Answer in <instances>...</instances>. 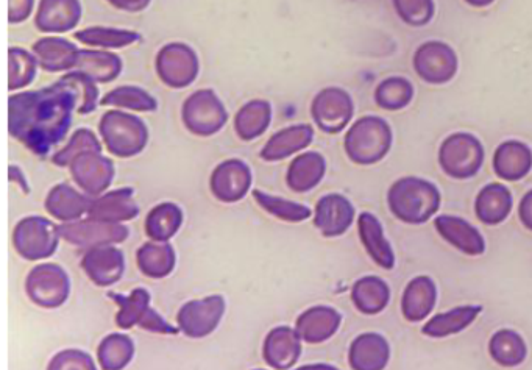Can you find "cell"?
I'll use <instances>...</instances> for the list:
<instances>
[{"mask_svg":"<svg viewBox=\"0 0 532 370\" xmlns=\"http://www.w3.org/2000/svg\"><path fill=\"white\" fill-rule=\"evenodd\" d=\"M352 300L356 310L367 316L380 314L391 300V289L381 278L362 277L353 285Z\"/></svg>","mask_w":532,"mask_h":370,"instance_id":"e575fe53","label":"cell"},{"mask_svg":"<svg viewBox=\"0 0 532 370\" xmlns=\"http://www.w3.org/2000/svg\"><path fill=\"white\" fill-rule=\"evenodd\" d=\"M121 57L102 50H80L74 71L83 72L96 83H110L121 75Z\"/></svg>","mask_w":532,"mask_h":370,"instance_id":"d590c367","label":"cell"},{"mask_svg":"<svg viewBox=\"0 0 532 370\" xmlns=\"http://www.w3.org/2000/svg\"><path fill=\"white\" fill-rule=\"evenodd\" d=\"M489 352L492 360L500 366L515 367L526 360L528 347L517 331L503 328L490 339Z\"/></svg>","mask_w":532,"mask_h":370,"instance_id":"f35d334b","label":"cell"},{"mask_svg":"<svg viewBox=\"0 0 532 370\" xmlns=\"http://www.w3.org/2000/svg\"><path fill=\"white\" fill-rule=\"evenodd\" d=\"M342 316L331 306L319 305L309 308L295 322V330L302 341L322 344L336 335L341 327Z\"/></svg>","mask_w":532,"mask_h":370,"instance_id":"7402d4cb","label":"cell"},{"mask_svg":"<svg viewBox=\"0 0 532 370\" xmlns=\"http://www.w3.org/2000/svg\"><path fill=\"white\" fill-rule=\"evenodd\" d=\"M483 308L478 305H464L453 308L447 313L437 314L431 321L426 322L422 328V333L430 338H447V336L461 333L465 328H469L476 317L481 314Z\"/></svg>","mask_w":532,"mask_h":370,"instance_id":"836d02e7","label":"cell"},{"mask_svg":"<svg viewBox=\"0 0 532 370\" xmlns=\"http://www.w3.org/2000/svg\"><path fill=\"white\" fill-rule=\"evenodd\" d=\"M138 214L139 207L135 200V191L132 188H121L91 200V207L86 216L96 221L122 224V222L133 221Z\"/></svg>","mask_w":532,"mask_h":370,"instance_id":"44dd1931","label":"cell"},{"mask_svg":"<svg viewBox=\"0 0 532 370\" xmlns=\"http://www.w3.org/2000/svg\"><path fill=\"white\" fill-rule=\"evenodd\" d=\"M434 227L450 246L465 253V255L478 257V255H483L484 250H486L483 235L478 232V228L473 227L465 219L444 214V216H437L434 219Z\"/></svg>","mask_w":532,"mask_h":370,"instance_id":"ffe728a7","label":"cell"},{"mask_svg":"<svg viewBox=\"0 0 532 370\" xmlns=\"http://www.w3.org/2000/svg\"><path fill=\"white\" fill-rule=\"evenodd\" d=\"M99 132L108 152L119 158L136 157L146 149L149 130L146 124L133 114L113 110L103 114Z\"/></svg>","mask_w":532,"mask_h":370,"instance_id":"277c9868","label":"cell"},{"mask_svg":"<svg viewBox=\"0 0 532 370\" xmlns=\"http://www.w3.org/2000/svg\"><path fill=\"white\" fill-rule=\"evenodd\" d=\"M60 238V228L54 222L41 216H30L16 225L13 246L24 260H46L58 249Z\"/></svg>","mask_w":532,"mask_h":370,"instance_id":"52a82bcc","label":"cell"},{"mask_svg":"<svg viewBox=\"0 0 532 370\" xmlns=\"http://www.w3.org/2000/svg\"><path fill=\"white\" fill-rule=\"evenodd\" d=\"M108 297L119 306L116 324L122 330L139 327L142 330L158 333V335H177L180 331V328L172 327L169 322L164 321L157 311L153 310L150 306L152 296L147 289H133L128 296L108 292Z\"/></svg>","mask_w":532,"mask_h":370,"instance_id":"5b68a950","label":"cell"},{"mask_svg":"<svg viewBox=\"0 0 532 370\" xmlns=\"http://www.w3.org/2000/svg\"><path fill=\"white\" fill-rule=\"evenodd\" d=\"M355 222V207L342 194H327L317 202L314 225L327 238L344 235Z\"/></svg>","mask_w":532,"mask_h":370,"instance_id":"e0dca14e","label":"cell"},{"mask_svg":"<svg viewBox=\"0 0 532 370\" xmlns=\"http://www.w3.org/2000/svg\"><path fill=\"white\" fill-rule=\"evenodd\" d=\"M82 269L94 285L110 288L124 275V253L114 246L93 247L82 258Z\"/></svg>","mask_w":532,"mask_h":370,"instance_id":"2e32d148","label":"cell"},{"mask_svg":"<svg viewBox=\"0 0 532 370\" xmlns=\"http://www.w3.org/2000/svg\"><path fill=\"white\" fill-rule=\"evenodd\" d=\"M327 172V161L319 152L298 155L288 169L286 183L294 193H308L316 188Z\"/></svg>","mask_w":532,"mask_h":370,"instance_id":"4dcf8cb0","label":"cell"},{"mask_svg":"<svg viewBox=\"0 0 532 370\" xmlns=\"http://www.w3.org/2000/svg\"><path fill=\"white\" fill-rule=\"evenodd\" d=\"M437 300V289L430 277H415L401 297V313L406 321L420 322L430 316Z\"/></svg>","mask_w":532,"mask_h":370,"instance_id":"f1b7e54d","label":"cell"},{"mask_svg":"<svg viewBox=\"0 0 532 370\" xmlns=\"http://www.w3.org/2000/svg\"><path fill=\"white\" fill-rule=\"evenodd\" d=\"M88 150L102 152V144H100L99 139L91 130L79 129L72 135L71 141L63 149L55 153L52 161L60 168H69V164L77 155L88 152Z\"/></svg>","mask_w":532,"mask_h":370,"instance_id":"bcb514c9","label":"cell"},{"mask_svg":"<svg viewBox=\"0 0 532 370\" xmlns=\"http://www.w3.org/2000/svg\"><path fill=\"white\" fill-rule=\"evenodd\" d=\"M458 61L453 50L444 44L430 43L420 47L415 55V71L426 82L444 83L453 77Z\"/></svg>","mask_w":532,"mask_h":370,"instance_id":"603a6c76","label":"cell"},{"mask_svg":"<svg viewBox=\"0 0 532 370\" xmlns=\"http://www.w3.org/2000/svg\"><path fill=\"white\" fill-rule=\"evenodd\" d=\"M314 130L311 125L298 124L280 130L267 141L259 157L264 161H281L291 157L294 153L302 152L313 143Z\"/></svg>","mask_w":532,"mask_h":370,"instance_id":"83f0119b","label":"cell"},{"mask_svg":"<svg viewBox=\"0 0 532 370\" xmlns=\"http://www.w3.org/2000/svg\"><path fill=\"white\" fill-rule=\"evenodd\" d=\"M391 360V346L378 333H364L350 346L348 363L356 370H381Z\"/></svg>","mask_w":532,"mask_h":370,"instance_id":"cb8c5ba5","label":"cell"},{"mask_svg":"<svg viewBox=\"0 0 532 370\" xmlns=\"http://www.w3.org/2000/svg\"><path fill=\"white\" fill-rule=\"evenodd\" d=\"M518 218H520L522 224L532 232V189L529 193H526L525 196H523L522 202H520V207H518Z\"/></svg>","mask_w":532,"mask_h":370,"instance_id":"816d5d0a","label":"cell"},{"mask_svg":"<svg viewBox=\"0 0 532 370\" xmlns=\"http://www.w3.org/2000/svg\"><path fill=\"white\" fill-rule=\"evenodd\" d=\"M532 169V150L520 141L500 144L493 155V171L508 182L522 180Z\"/></svg>","mask_w":532,"mask_h":370,"instance_id":"484cf974","label":"cell"},{"mask_svg":"<svg viewBox=\"0 0 532 370\" xmlns=\"http://www.w3.org/2000/svg\"><path fill=\"white\" fill-rule=\"evenodd\" d=\"M58 228L64 241L85 249L121 244L130 236V230L124 224L89 218L86 221L63 222Z\"/></svg>","mask_w":532,"mask_h":370,"instance_id":"7c38bea8","label":"cell"},{"mask_svg":"<svg viewBox=\"0 0 532 370\" xmlns=\"http://www.w3.org/2000/svg\"><path fill=\"white\" fill-rule=\"evenodd\" d=\"M302 355V338L295 328L277 327L269 331L263 346L264 361L272 369H292Z\"/></svg>","mask_w":532,"mask_h":370,"instance_id":"ac0fdd59","label":"cell"},{"mask_svg":"<svg viewBox=\"0 0 532 370\" xmlns=\"http://www.w3.org/2000/svg\"><path fill=\"white\" fill-rule=\"evenodd\" d=\"M25 291L30 300L41 308L55 310L66 303L71 294V280L63 267L44 263L30 271Z\"/></svg>","mask_w":532,"mask_h":370,"instance_id":"9c48e42d","label":"cell"},{"mask_svg":"<svg viewBox=\"0 0 532 370\" xmlns=\"http://www.w3.org/2000/svg\"><path fill=\"white\" fill-rule=\"evenodd\" d=\"M102 107H118L125 110L139 111V113H152L158 110V102L150 96L146 89L138 86H119L100 99Z\"/></svg>","mask_w":532,"mask_h":370,"instance_id":"b9f144b4","label":"cell"},{"mask_svg":"<svg viewBox=\"0 0 532 370\" xmlns=\"http://www.w3.org/2000/svg\"><path fill=\"white\" fill-rule=\"evenodd\" d=\"M484 147L469 133L448 136L439 150V164L448 177L467 180L483 168Z\"/></svg>","mask_w":532,"mask_h":370,"instance_id":"8992f818","label":"cell"},{"mask_svg":"<svg viewBox=\"0 0 532 370\" xmlns=\"http://www.w3.org/2000/svg\"><path fill=\"white\" fill-rule=\"evenodd\" d=\"M183 225V211L172 202L153 208L146 219V233L152 241H171Z\"/></svg>","mask_w":532,"mask_h":370,"instance_id":"74e56055","label":"cell"},{"mask_svg":"<svg viewBox=\"0 0 532 370\" xmlns=\"http://www.w3.org/2000/svg\"><path fill=\"white\" fill-rule=\"evenodd\" d=\"M82 19L80 0H41L35 24L43 33L71 32Z\"/></svg>","mask_w":532,"mask_h":370,"instance_id":"d6986e66","label":"cell"},{"mask_svg":"<svg viewBox=\"0 0 532 370\" xmlns=\"http://www.w3.org/2000/svg\"><path fill=\"white\" fill-rule=\"evenodd\" d=\"M77 113V99L68 83L58 80L40 91L16 93L8 99V130L38 157L60 144Z\"/></svg>","mask_w":532,"mask_h":370,"instance_id":"6da1fadb","label":"cell"},{"mask_svg":"<svg viewBox=\"0 0 532 370\" xmlns=\"http://www.w3.org/2000/svg\"><path fill=\"white\" fill-rule=\"evenodd\" d=\"M155 68L164 85L172 89H183L196 82L200 61L188 44L171 43L158 52Z\"/></svg>","mask_w":532,"mask_h":370,"instance_id":"30bf717a","label":"cell"},{"mask_svg":"<svg viewBox=\"0 0 532 370\" xmlns=\"http://www.w3.org/2000/svg\"><path fill=\"white\" fill-rule=\"evenodd\" d=\"M253 199L256 200L259 207L272 214L274 218L284 222H292V224L308 221L311 218V214H313V211L309 210L305 205L283 199V197L270 196V194L263 193L259 189L253 191Z\"/></svg>","mask_w":532,"mask_h":370,"instance_id":"7bdbcfd3","label":"cell"},{"mask_svg":"<svg viewBox=\"0 0 532 370\" xmlns=\"http://www.w3.org/2000/svg\"><path fill=\"white\" fill-rule=\"evenodd\" d=\"M33 54L44 71L64 72L75 69L80 50L71 41L58 36H49L33 44Z\"/></svg>","mask_w":532,"mask_h":370,"instance_id":"d4e9b609","label":"cell"},{"mask_svg":"<svg viewBox=\"0 0 532 370\" xmlns=\"http://www.w3.org/2000/svg\"><path fill=\"white\" fill-rule=\"evenodd\" d=\"M111 7L118 8L127 13H139L146 10L152 0H107Z\"/></svg>","mask_w":532,"mask_h":370,"instance_id":"f907efd6","label":"cell"},{"mask_svg":"<svg viewBox=\"0 0 532 370\" xmlns=\"http://www.w3.org/2000/svg\"><path fill=\"white\" fill-rule=\"evenodd\" d=\"M270 122H272V105L267 100H250L236 114V135L242 141H253L266 133Z\"/></svg>","mask_w":532,"mask_h":370,"instance_id":"8d00e7d4","label":"cell"},{"mask_svg":"<svg viewBox=\"0 0 532 370\" xmlns=\"http://www.w3.org/2000/svg\"><path fill=\"white\" fill-rule=\"evenodd\" d=\"M314 122L323 133L336 135L353 118V100L344 89H322L311 105Z\"/></svg>","mask_w":532,"mask_h":370,"instance_id":"5bb4252c","label":"cell"},{"mask_svg":"<svg viewBox=\"0 0 532 370\" xmlns=\"http://www.w3.org/2000/svg\"><path fill=\"white\" fill-rule=\"evenodd\" d=\"M512 211V194L500 183H490L476 197V218L483 224L498 225L508 219Z\"/></svg>","mask_w":532,"mask_h":370,"instance_id":"1f68e13d","label":"cell"},{"mask_svg":"<svg viewBox=\"0 0 532 370\" xmlns=\"http://www.w3.org/2000/svg\"><path fill=\"white\" fill-rule=\"evenodd\" d=\"M35 0H8V22L21 24L32 15Z\"/></svg>","mask_w":532,"mask_h":370,"instance_id":"681fc988","label":"cell"},{"mask_svg":"<svg viewBox=\"0 0 532 370\" xmlns=\"http://www.w3.org/2000/svg\"><path fill=\"white\" fill-rule=\"evenodd\" d=\"M227 310L222 296L191 300L181 306L177 314V325L183 335L192 339H202L213 335Z\"/></svg>","mask_w":532,"mask_h":370,"instance_id":"8fae6325","label":"cell"},{"mask_svg":"<svg viewBox=\"0 0 532 370\" xmlns=\"http://www.w3.org/2000/svg\"><path fill=\"white\" fill-rule=\"evenodd\" d=\"M136 263L146 277L160 280L174 272L177 255L169 242L150 241L139 247Z\"/></svg>","mask_w":532,"mask_h":370,"instance_id":"d6a6232c","label":"cell"},{"mask_svg":"<svg viewBox=\"0 0 532 370\" xmlns=\"http://www.w3.org/2000/svg\"><path fill=\"white\" fill-rule=\"evenodd\" d=\"M8 174H10V182L16 183V185H18L19 188L22 189V193H30L27 178H25L24 172H22L21 169L16 166V164H11L10 169H8Z\"/></svg>","mask_w":532,"mask_h":370,"instance_id":"f5cc1de1","label":"cell"},{"mask_svg":"<svg viewBox=\"0 0 532 370\" xmlns=\"http://www.w3.org/2000/svg\"><path fill=\"white\" fill-rule=\"evenodd\" d=\"M135 355V344L132 338L121 333H113L100 342L97 349L99 364L105 370H121L130 364Z\"/></svg>","mask_w":532,"mask_h":370,"instance_id":"60d3db41","label":"cell"},{"mask_svg":"<svg viewBox=\"0 0 532 370\" xmlns=\"http://www.w3.org/2000/svg\"><path fill=\"white\" fill-rule=\"evenodd\" d=\"M183 124L197 136H213L224 129L228 111L213 89H200L185 100L181 108Z\"/></svg>","mask_w":532,"mask_h":370,"instance_id":"ba28073f","label":"cell"},{"mask_svg":"<svg viewBox=\"0 0 532 370\" xmlns=\"http://www.w3.org/2000/svg\"><path fill=\"white\" fill-rule=\"evenodd\" d=\"M359 238L369 257L383 269H394L395 255L391 242L384 236L383 225L372 213H361L358 219Z\"/></svg>","mask_w":532,"mask_h":370,"instance_id":"f546056e","label":"cell"},{"mask_svg":"<svg viewBox=\"0 0 532 370\" xmlns=\"http://www.w3.org/2000/svg\"><path fill=\"white\" fill-rule=\"evenodd\" d=\"M74 182L88 196H102L113 183L114 164L110 158L103 157L102 152L88 150L80 153L69 164Z\"/></svg>","mask_w":532,"mask_h":370,"instance_id":"4fadbf2b","label":"cell"},{"mask_svg":"<svg viewBox=\"0 0 532 370\" xmlns=\"http://www.w3.org/2000/svg\"><path fill=\"white\" fill-rule=\"evenodd\" d=\"M74 38L86 46L99 49H124L141 41L139 33L113 27H89L75 33Z\"/></svg>","mask_w":532,"mask_h":370,"instance_id":"ab89813d","label":"cell"},{"mask_svg":"<svg viewBox=\"0 0 532 370\" xmlns=\"http://www.w3.org/2000/svg\"><path fill=\"white\" fill-rule=\"evenodd\" d=\"M387 205L398 221L425 224L439 211V189L423 178L403 177L389 188Z\"/></svg>","mask_w":532,"mask_h":370,"instance_id":"7a4b0ae2","label":"cell"},{"mask_svg":"<svg viewBox=\"0 0 532 370\" xmlns=\"http://www.w3.org/2000/svg\"><path fill=\"white\" fill-rule=\"evenodd\" d=\"M47 369L52 370H66V369H82V370H94L96 364H94L93 358L83 350L68 349L61 350L57 355L50 360Z\"/></svg>","mask_w":532,"mask_h":370,"instance_id":"c3c4849f","label":"cell"},{"mask_svg":"<svg viewBox=\"0 0 532 370\" xmlns=\"http://www.w3.org/2000/svg\"><path fill=\"white\" fill-rule=\"evenodd\" d=\"M392 147V130L384 119L366 116L348 130L344 139L347 157L359 166H370L386 157Z\"/></svg>","mask_w":532,"mask_h":370,"instance_id":"3957f363","label":"cell"},{"mask_svg":"<svg viewBox=\"0 0 532 370\" xmlns=\"http://www.w3.org/2000/svg\"><path fill=\"white\" fill-rule=\"evenodd\" d=\"M8 60H10V72H8V89L19 91L27 88L35 80L38 71V60L35 54H29L21 47H10L8 49Z\"/></svg>","mask_w":532,"mask_h":370,"instance_id":"ee69618b","label":"cell"},{"mask_svg":"<svg viewBox=\"0 0 532 370\" xmlns=\"http://www.w3.org/2000/svg\"><path fill=\"white\" fill-rule=\"evenodd\" d=\"M252 182L249 164L242 160L222 161L211 174V193L220 202H239L249 194Z\"/></svg>","mask_w":532,"mask_h":370,"instance_id":"9a60e30c","label":"cell"},{"mask_svg":"<svg viewBox=\"0 0 532 370\" xmlns=\"http://www.w3.org/2000/svg\"><path fill=\"white\" fill-rule=\"evenodd\" d=\"M44 207H46L47 213L54 216L58 221L74 222L88 214L91 199L85 194L75 191L68 183H60V185L50 189Z\"/></svg>","mask_w":532,"mask_h":370,"instance_id":"4316f807","label":"cell"},{"mask_svg":"<svg viewBox=\"0 0 532 370\" xmlns=\"http://www.w3.org/2000/svg\"><path fill=\"white\" fill-rule=\"evenodd\" d=\"M61 80L64 83H68L72 91H74L75 99H77V113H93L97 105H100L97 83L88 75L80 71H72L63 75Z\"/></svg>","mask_w":532,"mask_h":370,"instance_id":"f6af8a7d","label":"cell"},{"mask_svg":"<svg viewBox=\"0 0 532 370\" xmlns=\"http://www.w3.org/2000/svg\"><path fill=\"white\" fill-rule=\"evenodd\" d=\"M375 99L386 110H400L411 102V83L403 79H387L376 89Z\"/></svg>","mask_w":532,"mask_h":370,"instance_id":"7dc6e473","label":"cell"}]
</instances>
